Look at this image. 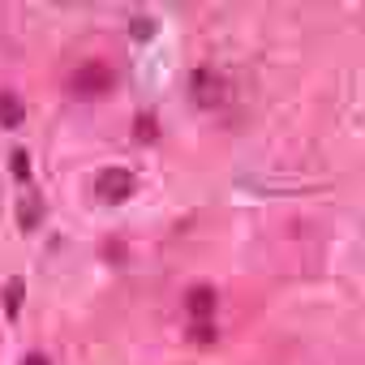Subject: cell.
<instances>
[{
  "label": "cell",
  "instance_id": "obj_1",
  "mask_svg": "<svg viewBox=\"0 0 365 365\" xmlns=\"http://www.w3.org/2000/svg\"><path fill=\"white\" fill-rule=\"evenodd\" d=\"M116 86V73H112V65H103V61H86V65H78L73 73H69V91L78 95V99H99V95H108Z\"/></svg>",
  "mask_w": 365,
  "mask_h": 365
},
{
  "label": "cell",
  "instance_id": "obj_2",
  "mask_svg": "<svg viewBox=\"0 0 365 365\" xmlns=\"http://www.w3.org/2000/svg\"><path fill=\"white\" fill-rule=\"evenodd\" d=\"M133 190H138V180H133L129 168H103L99 180H95V194H99L103 202H129Z\"/></svg>",
  "mask_w": 365,
  "mask_h": 365
},
{
  "label": "cell",
  "instance_id": "obj_3",
  "mask_svg": "<svg viewBox=\"0 0 365 365\" xmlns=\"http://www.w3.org/2000/svg\"><path fill=\"white\" fill-rule=\"evenodd\" d=\"M190 91H194L198 108H220V103L228 99V82H224L215 69H194V78H190Z\"/></svg>",
  "mask_w": 365,
  "mask_h": 365
},
{
  "label": "cell",
  "instance_id": "obj_4",
  "mask_svg": "<svg viewBox=\"0 0 365 365\" xmlns=\"http://www.w3.org/2000/svg\"><path fill=\"white\" fill-rule=\"evenodd\" d=\"M185 309H190L194 322H211V314H215V288L211 284H194L185 292Z\"/></svg>",
  "mask_w": 365,
  "mask_h": 365
},
{
  "label": "cell",
  "instance_id": "obj_5",
  "mask_svg": "<svg viewBox=\"0 0 365 365\" xmlns=\"http://www.w3.org/2000/svg\"><path fill=\"white\" fill-rule=\"evenodd\" d=\"M22 116H26L22 99L5 91V95H0V125H5V129H18V125H22Z\"/></svg>",
  "mask_w": 365,
  "mask_h": 365
},
{
  "label": "cell",
  "instance_id": "obj_6",
  "mask_svg": "<svg viewBox=\"0 0 365 365\" xmlns=\"http://www.w3.org/2000/svg\"><path fill=\"white\" fill-rule=\"evenodd\" d=\"M18 224H22V232H35V228L43 224V202H39V198H22V207H18Z\"/></svg>",
  "mask_w": 365,
  "mask_h": 365
},
{
  "label": "cell",
  "instance_id": "obj_7",
  "mask_svg": "<svg viewBox=\"0 0 365 365\" xmlns=\"http://www.w3.org/2000/svg\"><path fill=\"white\" fill-rule=\"evenodd\" d=\"M22 297H26L22 275H9V279H5V314H9V318H18V314H22Z\"/></svg>",
  "mask_w": 365,
  "mask_h": 365
},
{
  "label": "cell",
  "instance_id": "obj_8",
  "mask_svg": "<svg viewBox=\"0 0 365 365\" xmlns=\"http://www.w3.org/2000/svg\"><path fill=\"white\" fill-rule=\"evenodd\" d=\"M133 138H142V142H155V138H159V125H155V116H150V112L133 116Z\"/></svg>",
  "mask_w": 365,
  "mask_h": 365
},
{
  "label": "cell",
  "instance_id": "obj_9",
  "mask_svg": "<svg viewBox=\"0 0 365 365\" xmlns=\"http://www.w3.org/2000/svg\"><path fill=\"white\" fill-rule=\"evenodd\" d=\"M129 35H133V39H150V35H155V22H150V18H142V22L133 18V26H129Z\"/></svg>",
  "mask_w": 365,
  "mask_h": 365
},
{
  "label": "cell",
  "instance_id": "obj_10",
  "mask_svg": "<svg viewBox=\"0 0 365 365\" xmlns=\"http://www.w3.org/2000/svg\"><path fill=\"white\" fill-rule=\"evenodd\" d=\"M14 176H18V180L31 176V159H26V150H14Z\"/></svg>",
  "mask_w": 365,
  "mask_h": 365
},
{
  "label": "cell",
  "instance_id": "obj_11",
  "mask_svg": "<svg viewBox=\"0 0 365 365\" xmlns=\"http://www.w3.org/2000/svg\"><path fill=\"white\" fill-rule=\"evenodd\" d=\"M190 335H194V344H211V339H215V327H211V322H194Z\"/></svg>",
  "mask_w": 365,
  "mask_h": 365
},
{
  "label": "cell",
  "instance_id": "obj_12",
  "mask_svg": "<svg viewBox=\"0 0 365 365\" xmlns=\"http://www.w3.org/2000/svg\"><path fill=\"white\" fill-rule=\"evenodd\" d=\"M22 365H52V361H48L43 352H26V356H22Z\"/></svg>",
  "mask_w": 365,
  "mask_h": 365
}]
</instances>
